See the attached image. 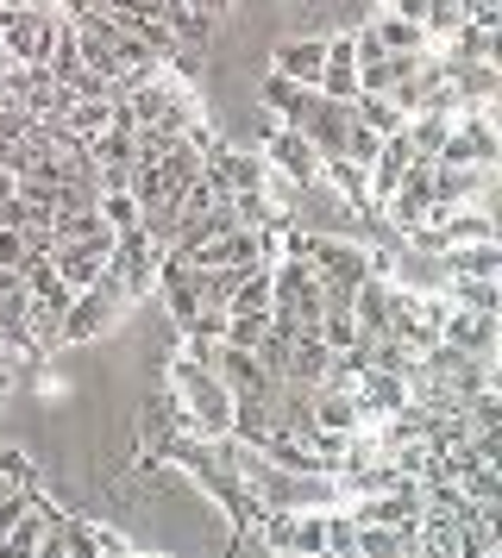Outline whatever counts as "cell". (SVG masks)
Segmentation results:
<instances>
[{
    "label": "cell",
    "instance_id": "e0dca14e",
    "mask_svg": "<svg viewBox=\"0 0 502 558\" xmlns=\"http://www.w3.org/2000/svg\"><path fill=\"white\" fill-rule=\"evenodd\" d=\"M351 120H358V126H371L376 138H390V132L408 126V120H402V107L390 101V95H364V88L351 95Z\"/></svg>",
    "mask_w": 502,
    "mask_h": 558
},
{
    "label": "cell",
    "instance_id": "8992f818",
    "mask_svg": "<svg viewBox=\"0 0 502 558\" xmlns=\"http://www.w3.org/2000/svg\"><path fill=\"white\" fill-rule=\"evenodd\" d=\"M321 57H326V32H289V38H276V51H271V76H289L301 88H314L321 82Z\"/></svg>",
    "mask_w": 502,
    "mask_h": 558
},
{
    "label": "cell",
    "instance_id": "7c38bea8",
    "mask_svg": "<svg viewBox=\"0 0 502 558\" xmlns=\"http://www.w3.org/2000/svg\"><path fill=\"white\" fill-rule=\"evenodd\" d=\"M20 107L32 113V120H63V113H70V88H63V82H50L45 70H32Z\"/></svg>",
    "mask_w": 502,
    "mask_h": 558
},
{
    "label": "cell",
    "instance_id": "44dd1931",
    "mask_svg": "<svg viewBox=\"0 0 502 558\" xmlns=\"http://www.w3.org/2000/svg\"><path fill=\"white\" fill-rule=\"evenodd\" d=\"M0 477L20 483V489H45V483H38V458L20 452V446H0Z\"/></svg>",
    "mask_w": 502,
    "mask_h": 558
},
{
    "label": "cell",
    "instance_id": "9c48e42d",
    "mask_svg": "<svg viewBox=\"0 0 502 558\" xmlns=\"http://www.w3.org/2000/svg\"><path fill=\"white\" fill-rule=\"evenodd\" d=\"M364 32L376 38V51H383V57H421V51H433V45H427V32L415 26V20H396V13H383V7L364 20Z\"/></svg>",
    "mask_w": 502,
    "mask_h": 558
},
{
    "label": "cell",
    "instance_id": "ac0fdd59",
    "mask_svg": "<svg viewBox=\"0 0 502 558\" xmlns=\"http://www.w3.org/2000/svg\"><path fill=\"white\" fill-rule=\"evenodd\" d=\"M50 264H57V277L70 282V289H88V282H100V270H107V252L75 245V252H50Z\"/></svg>",
    "mask_w": 502,
    "mask_h": 558
},
{
    "label": "cell",
    "instance_id": "d6986e66",
    "mask_svg": "<svg viewBox=\"0 0 502 558\" xmlns=\"http://www.w3.org/2000/svg\"><path fill=\"white\" fill-rule=\"evenodd\" d=\"M95 214L107 220V232H113V239L139 227V202H132V189H100V195H95Z\"/></svg>",
    "mask_w": 502,
    "mask_h": 558
},
{
    "label": "cell",
    "instance_id": "9a60e30c",
    "mask_svg": "<svg viewBox=\"0 0 502 558\" xmlns=\"http://www.w3.org/2000/svg\"><path fill=\"white\" fill-rule=\"evenodd\" d=\"M326 345H321V332H301L296 345H289V371L283 377L289 383H308V389H321V377H326Z\"/></svg>",
    "mask_w": 502,
    "mask_h": 558
},
{
    "label": "cell",
    "instance_id": "7a4b0ae2",
    "mask_svg": "<svg viewBox=\"0 0 502 558\" xmlns=\"http://www.w3.org/2000/svg\"><path fill=\"white\" fill-rule=\"evenodd\" d=\"M70 26L57 7H25V13H0V57L7 63H25V70H45L57 32Z\"/></svg>",
    "mask_w": 502,
    "mask_h": 558
},
{
    "label": "cell",
    "instance_id": "30bf717a",
    "mask_svg": "<svg viewBox=\"0 0 502 558\" xmlns=\"http://www.w3.org/2000/svg\"><path fill=\"white\" fill-rule=\"evenodd\" d=\"M446 277H483V282H502V239H483V245H452L446 257Z\"/></svg>",
    "mask_w": 502,
    "mask_h": 558
},
{
    "label": "cell",
    "instance_id": "ffe728a7",
    "mask_svg": "<svg viewBox=\"0 0 502 558\" xmlns=\"http://www.w3.org/2000/svg\"><path fill=\"white\" fill-rule=\"evenodd\" d=\"M264 332H271V314H226V339H220V345H239V352H251Z\"/></svg>",
    "mask_w": 502,
    "mask_h": 558
},
{
    "label": "cell",
    "instance_id": "3957f363",
    "mask_svg": "<svg viewBox=\"0 0 502 558\" xmlns=\"http://www.w3.org/2000/svg\"><path fill=\"white\" fill-rule=\"evenodd\" d=\"M433 163H465V170H497L502 163V132H497V107L477 113H452V132Z\"/></svg>",
    "mask_w": 502,
    "mask_h": 558
},
{
    "label": "cell",
    "instance_id": "2e32d148",
    "mask_svg": "<svg viewBox=\"0 0 502 558\" xmlns=\"http://www.w3.org/2000/svg\"><path fill=\"white\" fill-rule=\"evenodd\" d=\"M57 126L70 132L75 145H95L100 132L113 126V101H70V113H63Z\"/></svg>",
    "mask_w": 502,
    "mask_h": 558
},
{
    "label": "cell",
    "instance_id": "8fae6325",
    "mask_svg": "<svg viewBox=\"0 0 502 558\" xmlns=\"http://www.w3.org/2000/svg\"><path fill=\"white\" fill-rule=\"evenodd\" d=\"M308 421L321 433H358V402H351L346 389H314V408H308Z\"/></svg>",
    "mask_w": 502,
    "mask_h": 558
},
{
    "label": "cell",
    "instance_id": "7402d4cb",
    "mask_svg": "<svg viewBox=\"0 0 502 558\" xmlns=\"http://www.w3.org/2000/svg\"><path fill=\"white\" fill-rule=\"evenodd\" d=\"M25 257H32V252H25V232H7V227H0V264H7V270H20Z\"/></svg>",
    "mask_w": 502,
    "mask_h": 558
},
{
    "label": "cell",
    "instance_id": "52a82bcc",
    "mask_svg": "<svg viewBox=\"0 0 502 558\" xmlns=\"http://www.w3.org/2000/svg\"><path fill=\"white\" fill-rule=\"evenodd\" d=\"M421 157H415V145H408V132H390L383 145H376V157H371V170H364V182H371V202L383 207L390 195H396V182L415 170Z\"/></svg>",
    "mask_w": 502,
    "mask_h": 558
},
{
    "label": "cell",
    "instance_id": "6da1fadb",
    "mask_svg": "<svg viewBox=\"0 0 502 558\" xmlns=\"http://www.w3.org/2000/svg\"><path fill=\"white\" fill-rule=\"evenodd\" d=\"M125 289L107 270H100V282H88V289H75L70 307H63V320H57V339L63 345H95V339H107V332H120L125 320Z\"/></svg>",
    "mask_w": 502,
    "mask_h": 558
},
{
    "label": "cell",
    "instance_id": "5bb4252c",
    "mask_svg": "<svg viewBox=\"0 0 502 558\" xmlns=\"http://www.w3.org/2000/svg\"><path fill=\"white\" fill-rule=\"evenodd\" d=\"M446 307H471V314H502V289L483 277H446Z\"/></svg>",
    "mask_w": 502,
    "mask_h": 558
},
{
    "label": "cell",
    "instance_id": "ba28073f",
    "mask_svg": "<svg viewBox=\"0 0 502 558\" xmlns=\"http://www.w3.org/2000/svg\"><path fill=\"white\" fill-rule=\"evenodd\" d=\"M351 402H358V421H364V427H376V421H390V414L408 402V383L390 377V371H364V377H358V389H351Z\"/></svg>",
    "mask_w": 502,
    "mask_h": 558
},
{
    "label": "cell",
    "instance_id": "cb8c5ba5",
    "mask_svg": "<svg viewBox=\"0 0 502 558\" xmlns=\"http://www.w3.org/2000/svg\"><path fill=\"white\" fill-rule=\"evenodd\" d=\"M0 402H7V377H0Z\"/></svg>",
    "mask_w": 502,
    "mask_h": 558
},
{
    "label": "cell",
    "instance_id": "277c9868",
    "mask_svg": "<svg viewBox=\"0 0 502 558\" xmlns=\"http://www.w3.org/2000/svg\"><path fill=\"white\" fill-rule=\"evenodd\" d=\"M497 327L502 314H471V307H446V327H440V345H452V352L477 357V364H497Z\"/></svg>",
    "mask_w": 502,
    "mask_h": 558
},
{
    "label": "cell",
    "instance_id": "4fadbf2b",
    "mask_svg": "<svg viewBox=\"0 0 502 558\" xmlns=\"http://www.w3.org/2000/svg\"><path fill=\"white\" fill-rule=\"evenodd\" d=\"M408 145H415V157L421 163H433L440 157V145H446V132H452V113H440V107H427V113H408Z\"/></svg>",
    "mask_w": 502,
    "mask_h": 558
},
{
    "label": "cell",
    "instance_id": "5b68a950",
    "mask_svg": "<svg viewBox=\"0 0 502 558\" xmlns=\"http://www.w3.org/2000/svg\"><path fill=\"white\" fill-rule=\"evenodd\" d=\"M207 371L226 383V396H232V402H271V389H276L271 371H264L251 352H239V345H220V352L207 357Z\"/></svg>",
    "mask_w": 502,
    "mask_h": 558
},
{
    "label": "cell",
    "instance_id": "603a6c76",
    "mask_svg": "<svg viewBox=\"0 0 502 558\" xmlns=\"http://www.w3.org/2000/svg\"><path fill=\"white\" fill-rule=\"evenodd\" d=\"M25 7H57L63 13V0H0V13H25Z\"/></svg>",
    "mask_w": 502,
    "mask_h": 558
}]
</instances>
